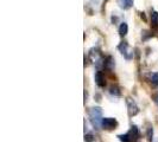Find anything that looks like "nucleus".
Listing matches in <instances>:
<instances>
[{"mask_svg": "<svg viewBox=\"0 0 158 142\" xmlns=\"http://www.w3.org/2000/svg\"><path fill=\"white\" fill-rule=\"evenodd\" d=\"M152 134H153V132H152V128H149L148 129V137L151 140V137H152Z\"/></svg>", "mask_w": 158, "mask_h": 142, "instance_id": "12", "label": "nucleus"}, {"mask_svg": "<svg viewBox=\"0 0 158 142\" xmlns=\"http://www.w3.org/2000/svg\"><path fill=\"white\" fill-rule=\"evenodd\" d=\"M139 136V130L135 126H132L130 132L124 135H119V140L121 142H133L135 140H137V137Z\"/></svg>", "mask_w": 158, "mask_h": 142, "instance_id": "2", "label": "nucleus"}, {"mask_svg": "<svg viewBox=\"0 0 158 142\" xmlns=\"http://www.w3.org/2000/svg\"><path fill=\"white\" fill-rule=\"evenodd\" d=\"M127 105H128V114H130V116H133V115H135L138 112V108H137L135 102H131L130 100H127Z\"/></svg>", "mask_w": 158, "mask_h": 142, "instance_id": "5", "label": "nucleus"}, {"mask_svg": "<svg viewBox=\"0 0 158 142\" xmlns=\"http://www.w3.org/2000/svg\"><path fill=\"white\" fill-rule=\"evenodd\" d=\"M95 83L99 85V87H105V78H103L102 73L100 71H98L95 73Z\"/></svg>", "mask_w": 158, "mask_h": 142, "instance_id": "7", "label": "nucleus"}, {"mask_svg": "<svg viewBox=\"0 0 158 142\" xmlns=\"http://www.w3.org/2000/svg\"><path fill=\"white\" fill-rule=\"evenodd\" d=\"M110 93H111V94L117 95V96H119V95H120V91H118V88H114V87H112V88H111Z\"/></svg>", "mask_w": 158, "mask_h": 142, "instance_id": "11", "label": "nucleus"}, {"mask_svg": "<svg viewBox=\"0 0 158 142\" xmlns=\"http://www.w3.org/2000/svg\"><path fill=\"white\" fill-rule=\"evenodd\" d=\"M118 49H119V51L124 55V57H125L126 59H132L133 52H132V50L130 49V46H128V44H127L126 41H121L118 45Z\"/></svg>", "mask_w": 158, "mask_h": 142, "instance_id": "3", "label": "nucleus"}, {"mask_svg": "<svg viewBox=\"0 0 158 142\" xmlns=\"http://www.w3.org/2000/svg\"><path fill=\"white\" fill-rule=\"evenodd\" d=\"M151 22H152V24H153L155 27H157L158 26V13L157 12H152V13H151Z\"/></svg>", "mask_w": 158, "mask_h": 142, "instance_id": "10", "label": "nucleus"}, {"mask_svg": "<svg viewBox=\"0 0 158 142\" xmlns=\"http://www.w3.org/2000/svg\"><path fill=\"white\" fill-rule=\"evenodd\" d=\"M89 120L92 122V124L96 129H100L101 122H102V110L99 107L92 108L89 110Z\"/></svg>", "mask_w": 158, "mask_h": 142, "instance_id": "1", "label": "nucleus"}, {"mask_svg": "<svg viewBox=\"0 0 158 142\" xmlns=\"http://www.w3.org/2000/svg\"><path fill=\"white\" fill-rule=\"evenodd\" d=\"M127 31H128V26H127V24L121 23L120 27H119V34H120L121 37H124V36H126L127 34Z\"/></svg>", "mask_w": 158, "mask_h": 142, "instance_id": "8", "label": "nucleus"}, {"mask_svg": "<svg viewBox=\"0 0 158 142\" xmlns=\"http://www.w3.org/2000/svg\"><path fill=\"white\" fill-rule=\"evenodd\" d=\"M118 126V122L115 118H112V117H105L102 118V122H101V127L103 129H107V130H112L114 129L115 127Z\"/></svg>", "mask_w": 158, "mask_h": 142, "instance_id": "4", "label": "nucleus"}, {"mask_svg": "<svg viewBox=\"0 0 158 142\" xmlns=\"http://www.w3.org/2000/svg\"><path fill=\"white\" fill-rule=\"evenodd\" d=\"M150 81L152 83V85L155 87H158V72H155L150 76Z\"/></svg>", "mask_w": 158, "mask_h": 142, "instance_id": "9", "label": "nucleus"}, {"mask_svg": "<svg viewBox=\"0 0 158 142\" xmlns=\"http://www.w3.org/2000/svg\"><path fill=\"white\" fill-rule=\"evenodd\" d=\"M153 100H155V103L158 105V94L157 95H155V97H153Z\"/></svg>", "mask_w": 158, "mask_h": 142, "instance_id": "13", "label": "nucleus"}, {"mask_svg": "<svg viewBox=\"0 0 158 142\" xmlns=\"http://www.w3.org/2000/svg\"><path fill=\"white\" fill-rule=\"evenodd\" d=\"M119 6L124 10H128V8L132 7L133 5V0H118Z\"/></svg>", "mask_w": 158, "mask_h": 142, "instance_id": "6", "label": "nucleus"}]
</instances>
